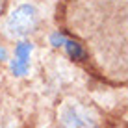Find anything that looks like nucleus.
Wrapping results in <instances>:
<instances>
[{"instance_id":"nucleus-1","label":"nucleus","mask_w":128,"mask_h":128,"mask_svg":"<svg viewBox=\"0 0 128 128\" xmlns=\"http://www.w3.org/2000/svg\"><path fill=\"white\" fill-rule=\"evenodd\" d=\"M58 22L96 78L128 86V0H60Z\"/></svg>"},{"instance_id":"nucleus-2","label":"nucleus","mask_w":128,"mask_h":128,"mask_svg":"<svg viewBox=\"0 0 128 128\" xmlns=\"http://www.w3.org/2000/svg\"><path fill=\"white\" fill-rule=\"evenodd\" d=\"M35 22H37V15H35L34 8L20 6V8H17V10L11 13L10 20H8V28H10L13 34L24 35V34H28V32L34 30Z\"/></svg>"}]
</instances>
